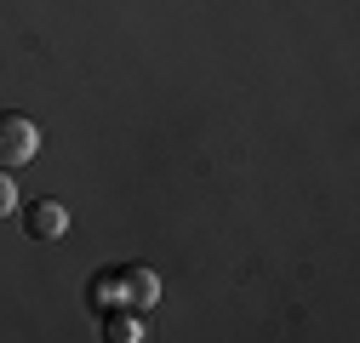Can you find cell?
Masks as SVG:
<instances>
[{"label":"cell","instance_id":"7a4b0ae2","mask_svg":"<svg viewBox=\"0 0 360 343\" xmlns=\"http://www.w3.org/2000/svg\"><path fill=\"white\" fill-rule=\"evenodd\" d=\"M23 224H29V240H58V235L69 229V218H63L58 200H34V206L23 212Z\"/></svg>","mask_w":360,"mask_h":343},{"label":"cell","instance_id":"6da1fadb","mask_svg":"<svg viewBox=\"0 0 360 343\" xmlns=\"http://www.w3.org/2000/svg\"><path fill=\"white\" fill-rule=\"evenodd\" d=\"M40 149V132H34V120L18 115V109H0V172H18L29 166Z\"/></svg>","mask_w":360,"mask_h":343},{"label":"cell","instance_id":"3957f363","mask_svg":"<svg viewBox=\"0 0 360 343\" xmlns=\"http://www.w3.org/2000/svg\"><path fill=\"white\" fill-rule=\"evenodd\" d=\"M18 212V189H12V172H0V218Z\"/></svg>","mask_w":360,"mask_h":343}]
</instances>
